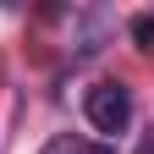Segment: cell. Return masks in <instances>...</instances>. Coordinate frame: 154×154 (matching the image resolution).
<instances>
[{
  "mask_svg": "<svg viewBox=\"0 0 154 154\" xmlns=\"http://www.w3.org/2000/svg\"><path fill=\"white\" fill-rule=\"evenodd\" d=\"M132 38H138V44H154V11H143L138 22H132Z\"/></svg>",
  "mask_w": 154,
  "mask_h": 154,
  "instance_id": "3957f363",
  "label": "cell"
},
{
  "mask_svg": "<svg viewBox=\"0 0 154 154\" xmlns=\"http://www.w3.org/2000/svg\"><path fill=\"white\" fill-rule=\"evenodd\" d=\"M83 116H88L94 132H105V138L127 132V127H132V88H127V83H99V88H88Z\"/></svg>",
  "mask_w": 154,
  "mask_h": 154,
  "instance_id": "6da1fadb",
  "label": "cell"
},
{
  "mask_svg": "<svg viewBox=\"0 0 154 154\" xmlns=\"http://www.w3.org/2000/svg\"><path fill=\"white\" fill-rule=\"evenodd\" d=\"M38 154H110L105 143H88V138H77V132H61V138H50Z\"/></svg>",
  "mask_w": 154,
  "mask_h": 154,
  "instance_id": "7a4b0ae2",
  "label": "cell"
},
{
  "mask_svg": "<svg viewBox=\"0 0 154 154\" xmlns=\"http://www.w3.org/2000/svg\"><path fill=\"white\" fill-rule=\"evenodd\" d=\"M138 154H154V132H143V143H138Z\"/></svg>",
  "mask_w": 154,
  "mask_h": 154,
  "instance_id": "277c9868",
  "label": "cell"
}]
</instances>
